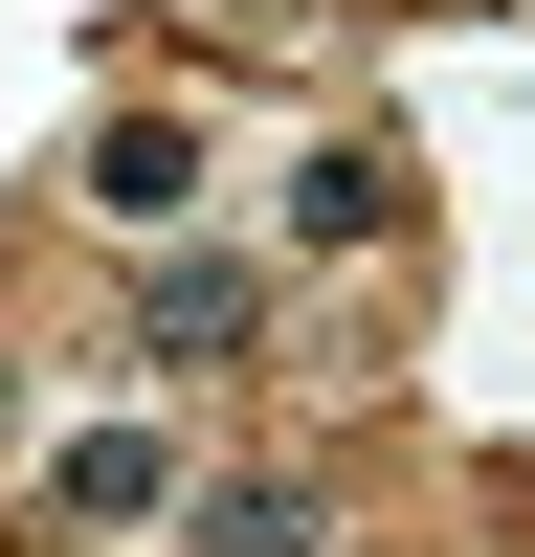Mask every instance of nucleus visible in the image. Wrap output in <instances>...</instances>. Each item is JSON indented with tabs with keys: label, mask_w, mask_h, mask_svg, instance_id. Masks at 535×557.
Listing matches in <instances>:
<instances>
[{
	"label": "nucleus",
	"mask_w": 535,
	"mask_h": 557,
	"mask_svg": "<svg viewBox=\"0 0 535 557\" xmlns=\"http://www.w3.org/2000/svg\"><path fill=\"white\" fill-rule=\"evenodd\" d=\"M134 357H157V380H246L268 357V246H178L157 290H134Z\"/></svg>",
	"instance_id": "nucleus-1"
},
{
	"label": "nucleus",
	"mask_w": 535,
	"mask_h": 557,
	"mask_svg": "<svg viewBox=\"0 0 535 557\" xmlns=\"http://www.w3.org/2000/svg\"><path fill=\"white\" fill-rule=\"evenodd\" d=\"M401 223H424V157L401 134H312L290 157V246H401Z\"/></svg>",
	"instance_id": "nucleus-2"
},
{
	"label": "nucleus",
	"mask_w": 535,
	"mask_h": 557,
	"mask_svg": "<svg viewBox=\"0 0 535 557\" xmlns=\"http://www.w3.org/2000/svg\"><path fill=\"white\" fill-rule=\"evenodd\" d=\"M134 513H178V469H157V446H134V424H67V446H45V491H23V535H134Z\"/></svg>",
	"instance_id": "nucleus-3"
},
{
	"label": "nucleus",
	"mask_w": 535,
	"mask_h": 557,
	"mask_svg": "<svg viewBox=\"0 0 535 557\" xmlns=\"http://www.w3.org/2000/svg\"><path fill=\"white\" fill-rule=\"evenodd\" d=\"M201 201V112H89V223H178Z\"/></svg>",
	"instance_id": "nucleus-4"
},
{
	"label": "nucleus",
	"mask_w": 535,
	"mask_h": 557,
	"mask_svg": "<svg viewBox=\"0 0 535 557\" xmlns=\"http://www.w3.org/2000/svg\"><path fill=\"white\" fill-rule=\"evenodd\" d=\"M178 557H335V513H312L290 469H201L178 491Z\"/></svg>",
	"instance_id": "nucleus-5"
}]
</instances>
